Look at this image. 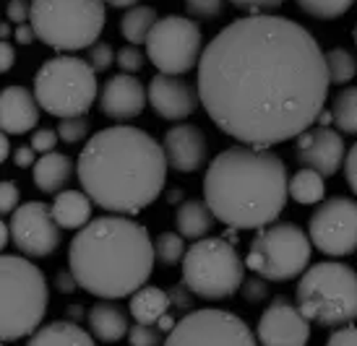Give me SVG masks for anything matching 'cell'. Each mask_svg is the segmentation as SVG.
Here are the masks:
<instances>
[{
  "instance_id": "obj_1",
  "label": "cell",
  "mask_w": 357,
  "mask_h": 346,
  "mask_svg": "<svg viewBox=\"0 0 357 346\" xmlns=\"http://www.w3.org/2000/svg\"><path fill=\"white\" fill-rule=\"evenodd\" d=\"M196 86L222 133L250 146H277L316 123L331 79L326 52L305 26L250 13L204 47Z\"/></svg>"
},
{
  "instance_id": "obj_2",
  "label": "cell",
  "mask_w": 357,
  "mask_h": 346,
  "mask_svg": "<svg viewBox=\"0 0 357 346\" xmlns=\"http://www.w3.org/2000/svg\"><path fill=\"white\" fill-rule=\"evenodd\" d=\"M167 154L146 130L112 125L86 141L76 162L81 190L105 211L133 217L165 190Z\"/></svg>"
},
{
  "instance_id": "obj_3",
  "label": "cell",
  "mask_w": 357,
  "mask_h": 346,
  "mask_svg": "<svg viewBox=\"0 0 357 346\" xmlns=\"http://www.w3.org/2000/svg\"><path fill=\"white\" fill-rule=\"evenodd\" d=\"M204 198L217 221L229 229H261L284 211L289 198L287 167L271 146H229L211 159Z\"/></svg>"
},
{
  "instance_id": "obj_4",
  "label": "cell",
  "mask_w": 357,
  "mask_h": 346,
  "mask_svg": "<svg viewBox=\"0 0 357 346\" xmlns=\"http://www.w3.org/2000/svg\"><path fill=\"white\" fill-rule=\"evenodd\" d=\"M154 260L149 229L126 214L91 219L68 247V268L79 287L100 299L130 297L149 281Z\"/></svg>"
},
{
  "instance_id": "obj_5",
  "label": "cell",
  "mask_w": 357,
  "mask_h": 346,
  "mask_svg": "<svg viewBox=\"0 0 357 346\" xmlns=\"http://www.w3.org/2000/svg\"><path fill=\"white\" fill-rule=\"evenodd\" d=\"M47 278L29 255L0 258V336L6 344L29 338L47 313Z\"/></svg>"
},
{
  "instance_id": "obj_6",
  "label": "cell",
  "mask_w": 357,
  "mask_h": 346,
  "mask_svg": "<svg viewBox=\"0 0 357 346\" xmlns=\"http://www.w3.org/2000/svg\"><path fill=\"white\" fill-rule=\"evenodd\" d=\"M295 299L316 326L337 328L352 323L357 320V271L337 260L313 263L303 271Z\"/></svg>"
},
{
  "instance_id": "obj_7",
  "label": "cell",
  "mask_w": 357,
  "mask_h": 346,
  "mask_svg": "<svg viewBox=\"0 0 357 346\" xmlns=\"http://www.w3.org/2000/svg\"><path fill=\"white\" fill-rule=\"evenodd\" d=\"M105 0H31L37 40L58 52L89 49L107 21Z\"/></svg>"
},
{
  "instance_id": "obj_8",
  "label": "cell",
  "mask_w": 357,
  "mask_h": 346,
  "mask_svg": "<svg viewBox=\"0 0 357 346\" xmlns=\"http://www.w3.org/2000/svg\"><path fill=\"white\" fill-rule=\"evenodd\" d=\"M34 94L52 118L86 115L97 102V70L76 55L50 58L34 76Z\"/></svg>"
},
{
  "instance_id": "obj_9",
  "label": "cell",
  "mask_w": 357,
  "mask_h": 346,
  "mask_svg": "<svg viewBox=\"0 0 357 346\" xmlns=\"http://www.w3.org/2000/svg\"><path fill=\"white\" fill-rule=\"evenodd\" d=\"M245 260L232 242L222 237H201L185 250L183 281L201 299H227L245 281Z\"/></svg>"
},
{
  "instance_id": "obj_10",
  "label": "cell",
  "mask_w": 357,
  "mask_h": 346,
  "mask_svg": "<svg viewBox=\"0 0 357 346\" xmlns=\"http://www.w3.org/2000/svg\"><path fill=\"white\" fill-rule=\"evenodd\" d=\"M310 235H305L298 224L271 221L258 229L245 255V266L253 274H261L268 281H292L303 276L310 263Z\"/></svg>"
},
{
  "instance_id": "obj_11",
  "label": "cell",
  "mask_w": 357,
  "mask_h": 346,
  "mask_svg": "<svg viewBox=\"0 0 357 346\" xmlns=\"http://www.w3.org/2000/svg\"><path fill=\"white\" fill-rule=\"evenodd\" d=\"M201 52H204L201 26L185 16L159 19L146 40V55L154 63V68L172 76H185L188 70L196 68Z\"/></svg>"
},
{
  "instance_id": "obj_12",
  "label": "cell",
  "mask_w": 357,
  "mask_h": 346,
  "mask_svg": "<svg viewBox=\"0 0 357 346\" xmlns=\"http://www.w3.org/2000/svg\"><path fill=\"white\" fill-rule=\"evenodd\" d=\"M307 235L324 255H352L357 250V200L344 196L324 198L307 221Z\"/></svg>"
},
{
  "instance_id": "obj_13",
  "label": "cell",
  "mask_w": 357,
  "mask_h": 346,
  "mask_svg": "<svg viewBox=\"0 0 357 346\" xmlns=\"http://www.w3.org/2000/svg\"><path fill=\"white\" fill-rule=\"evenodd\" d=\"M169 346L180 344H243L253 346L258 336L250 326L227 310H193L178 320L165 338Z\"/></svg>"
},
{
  "instance_id": "obj_14",
  "label": "cell",
  "mask_w": 357,
  "mask_h": 346,
  "mask_svg": "<svg viewBox=\"0 0 357 346\" xmlns=\"http://www.w3.org/2000/svg\"><path fill=\"white\" fill-rule=\"evenodd\" d=\"M60 229L63 227L52 214V206L40 203V200L19 206L10 219L13 245L29 258L52 255L60 247Z\"/></svg>"
},
{
  "instance_id": "obj_15",
  "label": "cell",
  "mask_w": 357,
  "mask_h": 346,
  "mask_svg": "<svg viewBox=\"0 0 357 346\" xmlns=\"http://www.w3.org/2000/svg\"><path fill=\"white\" fill-rule=\"evenodd\" d=\"M256 336L268 346H300L310 338V320L287 297H274L258 317Z\"/></svg>"
},
{
  "instance_id": "obj_16",
  "label": "cell",
  "mask_w": 357,
  "mask_h": 346,
  "mask_svg": "<svg viewBox=\"0 0 357 346\" xmlns=\"http://www.w3.org/2000/svg\"><path fill=\"white\" fill-rule=\"evenodd\" d=\"M295 159L303 167H313L324 178H331L344 164L347 146H344V139L339 130H331L328 125H318V128L303 130L298 136Z\"/></svg>"
},
{
  "instance_id": "obj_17",
  "label": "cell",
  "mask_w": 357,
  "mask_h": 346,
  "mask_svg": "<svg viewBox=\"0 0 357 346\" xmlns=\"http://www.w3.org/2000/svg\"><path fill=\"white\" fill-rule=\"evenodd\" d=\"M199 86H193L183 76L162 73L151 79L149 84V104L162 120H185L199 107Z\"/></svg>"
},
{
  "instance_id": "obj_18",
  "label": "cell",
  "mask_w": 357,
  "mask_h": 346,
  "mask_svg": "<svg viewBox=\"0 0 357 346\" xmlns=\"http://www.w3.org/2000/svg\"><path fill=\"white\" fill-rule=\"evenodd\" d=\"M149 102V89L141 86V81L133 73H118L105 81L100 91V109L107 120L128 123L139 118Z\"/></svg>"
},
{
  "instance_id": "obj_19",
  "label": "cell",
  "mask_w": 357,
  "mask_h": 346,
  "mask_svg": "<svg viewBox=\"0 0 357 346\" xmlns=\"http://www.w3.org/2000/svg\"><path fill=\"white\" fill-rule=\"evenodd\" d=\"M165 154H167V164L175 172H199L206 164L208 157V143L206 136L199 125H190V123H180L175 128H169L165 133Z\"/></svg>"
},
{
  "instance_id": "obj_20",
  "label": "cell",
  "mask_w": 357,
  "mask_h": 346,
  "mask_svg": "<svg viewBox=\"0 0 357 346\" xmlns=\"http://www.w3.org/2000/svg\"><path fill=\"white\" fill-rule=\"evenodd\" d=\"M40 99L24 86H6L0 97V128L8 136H24L40 123Z\"/></svg>"
},
{
  "instance_id": "obj_21",
  "label": "cell",
  "mask_w": 357,
  "mask_h": 346,
  "mask_svg": "<svg viewBox=\"0 0 357 346\" xmlns=\"http://www.w3.org/2000/svg\"><path fill=\"white\" fill-rule=\"evenodd\" d=\"M31 169H34V175H31L34 185L42 193L55 196L60 190H66V185H68L73 172H76V164H73V159L68 154L47 151V154H42V159H37V164Z\"/></svg>"
},
{
  "instance_id": "obj_22",
  "label": "cell",
  "mask_w": 357,
  "mask_h": 346,
  "mask_svg": "<svg viewBox=\"0 0 357 346\" xmlns=\"http://www.w3.org/2000/svg\"><path fill=\"white\" fill-rule=\"evenodd\" d=\"M91 206H94V200L86 190H60L52 200V214L63 229L79 232L91 221Z\"/></svg>"
},
{
  "instance_id": "obj_23",
  "label": "cell",
  "mask_w": 357,
  "mask_h": 346,
  "mask_svg": "<svg viewBox=\"0 0 357 346\" xmlns=\"http://www.w3.org/2000/svg\"><path fill=\"white\" fill-rule=\"evenodd\" d=\"M89 328L94 338H100L105 344H115L120 341L123 336H128V315L120 310L118 305H112V302H97V305L89 307Z\"/></svg>"
},
{
  "instance_id": "obj_24",
  "label": "cell",
  "mask_w": 357,
  "mask_h": 346,
  "mask_svg": "<svg viewBox=\"0 0 357 346\" xmlns=\"http://www.w3.org/2000/svg\"><path fill=\"white\" fill-rule=\"evenodd\" d=\"M214 211L208 208L206 198H193V200H185L178 206V214H175V227L185 239H201L206 237L211 227H214Z\"/></svg>"
},
{
  "instance_id": "obj_25",
  "label": "cell",
  "mask_w": 357,
  "mask_h": 346,
  "mask_svg": "<svg viewBox=\"0 0 357 346\" xmlns=\"http://www.w3.org/2000/svg\"><path fill=\"white\" fill-rule=\"evenodd\" d=\"M94 341V333L84 331L79 320H52L47 326H40L29 336V346L40 344H66V346H89Z\"/></svg>"
},
{
  "instance_id": "obj_26",
  "label": "cell",
  "mask_w": 357,
  "mask_h": 346,
  "mask_svg": "<svg viewBox=\"0 0 357 346\" xmlns=\"http://www.w3.org/2000/svg\"><path fill=\"white\" fill-rule=\"evenodd\" d=\"M130 315L136 317L139 323H149V326H157V320L165 313H169V307H172V302H169V294L165 292V289L159 287H144L136 289L133 294H130Z\"/></svg>"
},
{
  "instance_id": "obj_27",
  "label": "cell",
  "mask_w": 357,
  "mask_h": 346,
  "mask_svg": "<svg viewBox=\"0 0 357 346\" xmlns=\"http://www.w3.org/2000/svg\"><path fill=\"white\" fill-rule=\"evenodd\" d=\"M289 198L300 206H316L326 198V178L313 167H303L289 178Z\"/></svg>"
},
{
  "instance_id": "obj_28",
  "label": "cell",
  "mask_w": 357,
  "mask_h": 346,
  "mask_svg": "<svg viewBox=\"0 0 357 346\" xmlns=\"http://www.w3.org/2000/svg\"><path fill=\"white\" fill-rule=\"evenodd\" d=\"M157 10L151 6H133L123 13L120 19V34L130 42V45H146L151 29L157 24Z\"/></svg>"
},
{
  "instance_id": "obj_29",
  "label": "cell",
  "mask_w": 357,
  "mask_h": 346,
  "mask_svg": "<svg viewBox=\"0 0 357 346\" xmlns=\"http://www.w3.org/2000/svg\"><path fill=\"white\" fill-rule=\"evenodd\" d=\"M331 115L339 133L357 136V86L342 89L331 102Z\"/></svg>"
},
{
  "instance_id": "obj_30",
  "label": "cell",
  "mask_w": 357,
  "mask_h": 346,
  "mask_svg": "<svg viewBox=\"0 0 357 346\" xmlns=\"http://www.w3.org/2000/svg\"><path fill=\"white\" fill-rule=\"evenodd\" d=\"M326 65H328V79L331 84L344 86L347 81H352L357 76V60L355 55L344 47H334L326 52Z\"/></svg>"
},
{
  "instance_id": "obj_31",
  "label": "cell",
  "mask_w": 357,
  "mask_h": 346,
  "mask_svg": "<svg viewBox=\"0 0 357 346\" xmlns=\"http://www.w3.org/2000/svg\"><path fill=\"white\" fill-rule=\"evenodd\" d=\"M183 235L180 232H162L157 239H154V253H157V260L162 266H178L185 258V242H183Z\"/></svg>"
},
{
  "instance_id": "obj_32",
  "label": "cell",
  "mask_w": 357,
  "mask_h": 346,
  "mask_svg": "<svg viewBox=\"0 0 357 346\" xmlns=\"http://www.w3.org/2000/svg\"><path fill=\"white\" fill-rule=\"evenodd\" d=\"M355 0H298V6L305 13H310L313 19H324V21H334L339 16H344L349 8H352Z\"/></svg>"
},
{
  "instance_id": "obj_33",
  "label": "cell",
  "mask_w": 357,
  "mask_h": 346,
  "mask_svg": "<svg viewBox=\"0 0 357 346\" xmlns=\"http://www.w3.org/2000/svg\"><path fill=\"white\" fill-rule=\"evenodd\" d=\"M58 133L63 143H81L89 136V120L84 115H73V118H60Z\"/></svg>"
},
{
  "instance_id": "obj_34",
  "label": "cell",
  "mask_w": 357,
  "mask_h": 346,
  "mask_svg": "<svg viewBox=\"0 0 357 346\" xmlns=\"http://www.w3.org/2000/svg\"><path fill=\"white\" fill-rule=\"evenodd\" d=\"M225 8V0H185V13L190 19L214 21Z\"/></svg>"
},
{
  "instance_id": "obj_35",
  "label": "cell",
  "mask_w": 357,
  "mask_h": 346,
  "mask_svg": "<svg viewBox=\"0 0 357 346\" xmlns=\"http://www.w3.org/2000/svg\"><path fill=\"white\" fill-rule=\"evenodd\" d=\"M118 68L126 70V73H139L144 68V63H146V52H141L139 45H126V47L118 49Z\"/></svg>"
},
{
  "instance_id": "obj_36",
  "label": "cell",
  "mask_w": 357,
  "mask_h": 346,
  "mask_svg": "<svg viewBox=\"0 0 357 346\" xmlns=\"http://www.w3.org/2000/svg\"><path fill=\"white\" fill-rule=\"evenodd\" d=\"M167 336H162V331L149 323H139L136 320V326L128 328V341L133 346H154V344H162Z\"/></svg>"
},
{
  "instance_id": "obj_37",
  "label": "cell",
  "mask_w": 357,
  "mask_h": 346,
  "mask_svg": "<svg viewBox=\"0 0 357 346\" xmlns=\"http://www.w3.org/2000/svg\"><path fill=\"white\" fill-rule=\"evenodd\" d=\"M115 55H118V52H112V47H109L107 42H94V45L86 49V60H89L91 68L97 70V73L109 70V65L115 63Z\"/></svg>"
},
{
  "instance_id": "obj_38",
  "label": "cell",
  "mask_w": 357,
  "mask_h": 346,
  "mask_svg": "<svg viewBox=\"0 0 357 346\" xmlns=\"http://www.w3.org/2000/svg\"><path fill=\"white\" fill-rule=\"evenodd\" d=\"M240 292H243V299H245L248 305H258V302H264L268 297V278H264L261 274L253 278H245Z\"/></svg>"
},
{
  "instance_id": "obj_39",
  "label": "cell",
  "mask_w": 357,
  "mask_h": 346,
  "mask_svg": "<svg viewBox=\"0 0 357 346\" xmlns=\"http://www.w3.org/2000/svg\"><path fill=\"white\" fill-rule=\"evenodd\" d=\"M167 294H169V302H172V307H175V310H180V313H190L196 292H193V289H190L185 281H178V284H172V287L167 289Z\"/></svg>"
},
{
  "instance_id": "obj_40",
  "label": "cell",
  "mask_w": 357,
  "mask_h": 346,
  "mask_svg": "<svg viewBox=\"0 0 357 346\" xmlns=\"http://www.w3.org/2000/svg\"><path fill=\"white\" fill-rule=\"evenodd\" d=\"M19 200H21V193L16 188V182L3 180V185H0V211L8 217V214H13L19 208Z\"/></svg>"
},
{
  "instance_id": "obj_41",
  "label": "cell",
  "mask_w": 357,
  "mask_h": 346,
  "mask_svg": "<svg viewBox=\"0 0 357 346\" xmlns=\"http://www.w3.org/2000/svg\"><path fill=\"white\" fill-rule=\"evenodd\" d=\"M58 141H60L58 130L40 128V130H34V136H31V146L37 148V154H47V151H55V143H58Z\"/></svg>"
},
{
  "instance_id": "obj_42",
  "label": "cell",
  "mask_w": 357,
  "mask_h": 346,
  "mask_svg": "<svg viewBox=\"0 0 357 346\" xmlns=\"http://www.w3.org/2000/svg\"><path fill=\"white\" fill-rule=\"evenodd\" d=\"M328 344L334 346H357V326L352 323H344V326H337L328 336Z\"/></svg>"
},
{
  "instance_id": "obj_43",
  "label": "cell",
  "mask_w": 357,
  "mask_h": 346,
  "mask_svg": "<svg viewBox=\"0 0 357 346\" xmlns=\"http://www.w3.org/2000/svg\"><path fill=\"white\" fill-rule=\"evenodd\" d=\"M6 16L13 24H26L31 19V3L29 0H8V8H6Z\"/></svg>"
},
{
  "instance_id": "obj_44",
  "label": "cell",
  "mask_w": 357,
  "mask_h": 346,
  "mask_svg": "<svg viewBox=\"0 0 357 346\" xmlns=\"http://www.w3.org/2000/svg\"><path fill=\"white\" fill-rule=\"evenodd\" d=\"M235 8L240 10H250V13H258V10H271L279 8L284 0H229Z\"/></svg>"
},
{
  "instance_id": "obj_45",
  "label": "cell",
  "mask_w": 357,
  "mask_h": 346,
  "mask_svg": "<svg viewBox=\"0 0 357 346\" xmlns=\"http://www.w3.org/2000/svg\"><path fill=\"white\" fill-rule=\"evenodd\" d=\"M76 287H79V278H76V274L73 271H58L55 274V289H58L60 294H73L76 292Z\"/></svg>"
},
{
  "instance_id": "obj_46",
  "label": "cell",
  "mask_w": 357,
  "mask_h": 346,
  "mask_svg": "<svg viewBox=\"0 0 357 346\" xmlns=\"http://www.w3.org/2000/svg\"><path fill=\"white\" fill-rule=\"evenodd\" d=\"M344 175H347V182H349V188H352V193L357 196V141H355V146L347 151V159H344Z\"/></svg>"
},
{
  "instance_id": "obj_47",
  "label": "cell",
  "mask_w": 357,
  "mask_h": 346,
  "mask_svg": "<svg viewBox=\"0 0 357 346\" xmlns=\"http://www.w3.org/2000/svg\"><path fill=\"white\" fill-rule=\"evenodd\" d=\"M13 162H16V167L26 169V167H34L37 164V148L31 146H19L13 151Z\"/></svg>"
},
{
  "instance_id": "obj_48",
  "label": "cell",
  "mask_w": 357,
  "mask_h": 346,
  "mask_svg": "<svg viewBox=\"0 0 357 346\" xmlns=\"http://www.w3.org/2000/svg\"><path fill=\"white\" fill-rule=\"evenodd\" d=\"M13 40L19 42V45H31V42L37 40V31H34V26H31V21H26V24H19V26H16V31H13Z\"/></svg>"
},
{
  "instance_id": "obj_49",
  "label": "cell",
  "mask_w": 357,
  "mask_h": 346,
  "mask_svg": "<svg viewBox=\"0 0 357 346\" xmlns=\"http://www.w3.org/2000/svg\"><path fill=\"white\" fill-rule=\"evenodd\" d=\"M0 55H3V63H0V68H3V70H10V68H13V63H16V49L10 47L8 40H3Z\"/></svg>"
},
{
  "instance_id": "obj_50",
  "label": "cell",
  "mask_w": 357,
  "mask_h": 346,
  "mask_svg": "<svg viewBox=\"0 0 357 346\" xmlns=\"http://www.w3.org/2000/svg\"><path fill=\"white\" fill-rule=\"evenodd\" d=\"M157 326H159V331H162V333H169L172 328L178 326V320H175V317L169 315V313H165V315H162V317L157 320Z\"/></svg>"
},
{
  "instance_id": "obj_51",
  "label": "cell",
  "mask_w": 357,
  "mask_h": 346,
  "mask_svg": "<svg viewBox=\"0 0 357 346\" xmlns=\"http://www.w3.org/2000/svg\"><path fill=\"white\" fill-rule=\"evenodd\" d=\"M66 315H68L70 320H81V317H86L89 313H84V307H81L79 302H76V305H68V307H66Z\"/></svg>"
},
{
  "instance_id": "obj_52",
  "label": "cell",
  "mask_w": 357,
  "mask_h": 346,
  "mask_svg": "<svg viewBox=\"0 0 357 346\" xmlns=\"http://www.w3.org/2000/svg\"><path fill=\"white\" fill-rule=\"evenodd\" d=\"M107 6H112V8H133L139 0H105Z\"/></svg>"
},
{
  "instance_id": "obj_53",
  "label": "cell",
  "mask_w": 357,
  "mask_h": 346,
  "mask_svg": "<svg viewBox=\"0 0 357 346\" xmlns=\"http://www.w3.org/2000/svg\"><path fill=\"white\" fill-rule=\"evenodd\" d=\"M318 125H331V123H334V115H331V109H321V115H318V120H316Z\"/></svg>"
},
{
  "instance_id": "obj_54",
  "label": "cell",
  "mask_w": 357,
  "mask_h": 346,
  "mask_svg": "<svg viewBox=\"0 0 357 346\" xmlns=\"http://www.w3.org/2000/svg\"><path fill=\"white\" fill-rule=\"evenodd\" d=\"M0 143H3V162H6V159H10V141H8V133H3V139H0Z\"/></svg>"
},
{
  "instance_id": "obj_55",
  "label": "cell",
  "mask_w": 357,
  "mask_h": 346,
  "mask_svg": "<svg viewBox=\"0 0 357 346\" xmlns=\"http://www.w3.org/2000/svg\"><path fill=\"white\" fill-rule=\"evenodd\" d=\"M167 200H169V203H175V206H178L180 200H183V193H180V190H169V193H167Z\"/></svg>"
},
{
  "instance_id": "obj_56",
  "label": "cell",
  "mask_w": 357,
  "mask_h": 346,
  "mask_svg": "<svg viewBox=\"0 0 357 346\" xmlns=\"http://www.w3.org/2000/svg\"><path fill=\"white\" fill-rule=\"evenodd\" d=\"M0 37H3V40H8V37H10V21H6V24H3V29H0Z\"/></svg>"
},
{
  "instance_id": "obj_57",
  "label": "cell",
  "mask_w": 357,
  "mask_h": 346,
  "mask_svg": "<svg viewBox=\"0 0 357 346\" xmlns=\"http://www.w3.org/2000/svg\"><path fill=\"white\" fill-rule=\"evenodd\" d=\"M355 45H357V24H355Z\"/></svg>"
}]
</instances>
